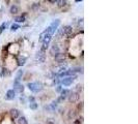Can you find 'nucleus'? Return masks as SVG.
Listing matches in <instances>:
<instances>
[{
    "label": "nucleus",
    "instance_id": "nucleus-4",
    "mask_svg": "<svg viewBox=\"0 0 138 124\" xmlns=\"http://www.w3.org/2000/svg\"><path fill=\"white\" fill-rule=\"evenodd\" d=\"M68 100L71 101V103H76V101H78L79 97H80V93L76 92V91H73V92H70V94H68Z\"/></svg>",
    "mask_w": 138,
    "mask_h": 124
},
{
    "label": "nucleus",
    "instance_id": "nucleus-23",
    "mask_svg": "<svg viewBox=\"0 0 138 124\" xmlns=\"http://www.w3.org/2000/svg\"><path fill=\"white\" fill-rule=\"evenodd\" d=\"M38 7H40V3H36L33 6H32V9H37Z\"/></svg>",
    "mask_w": 138,
    "mask_h": 124
},
{
    "label": "nucleus",
    "instance_id": "nucleus-11",
    "mask_svg": "<svg viewBox=\"0 0 138 124\" xmlns=\"http://www.w3.org/2000/svg\"><path fill=\"white\" fill-rule=\"evenodd\" d=\"M70 90H67V89H63L62 91H61V95H60V97L58 98V100L57 101H62V100H64L67 96H68V94H70Z\"/></svg>",
    "mask_w": 138,
    "mask_h": 124
},
{
    "label": "nucleus",
    "instance_id": "nucleus-26",
    "mask_svg": "<svg viewBox=\"0 0 138 124\" xmlns=\"http://www.w3.org/2000/svg\"><path fill=\"white\" fill-rule=\"evenodd\" d=\"M48 1H49L50 3H52V4H55V3L57 2V0H48Z\"/></svg>",
    "mask_w": 138,
    "mask_h": 124
},
{
    "label": "nucleus",
    "instance_id": "nucleus-15",
    "mask_svg": "<svg viewBox=\"0 0 138 124\" xmlns=\"http://www.w3.org/2000/svg\"><path fill=\"white\" fill-rule=\"evenodd\" d=\"M15 21L18 22V23H23V22H25V16H19V17H16V18H15Z\"/></svg>",
    "mask_w": 138,
    "mask_h": 124
},
{
    "label": "nucleus",
    "instance_id": "nucleus-19",
    "mask_svg": "<svg viewBox=\"0 0 138 124\" xmlns=\"http://www.w3.org/2000/svg\"><path fill=\"white\" fill-rule=\"evenodd\" d=\"M19 28H20V26L18 24H13V25H11V27H10V30L14 32V31H17Z\"/></svg>",
    "mask_w": 138,
    "mask_h": 124
},
{
    "label": "nucleus",
    "instance_id": "nucleus-22",
    "mask_svg": "<svg viewBox=\"0 0 138 124\" xmlns=\"http://www.w3.org/2000/svg\"><path fill=\"white\" fill-rule=\"evenodd\" d=\"M5 28H6V23H3L1 26H0V33H2Z\"/></svg>",
    "mask_w": 138,
    "mask_h": 124
},
{
    "label": "nucleus",
    "instance_id": "nucleus-2",
    "mask_svg": "<svg viewBox=\"0 0 138 124\" xmlns=\"http://www.w3.org/2000/svg\"><path fill=\"white\" fill-rule=\"evenodd\" d=\"M75 79H76V76L65 77V78H63V79H62V80H61L60 82H61V84H62L63 86H70V85H72V83L75 81Z\"/></svg>",
    "mask_w": 138,
    "mask_h": 124
},
{
    "label": "nucleus",
    "instance_id": "nucleus-27",
    "mask_svg": "<svg viewBox=\"0 0 138 124\" xmlns=\"http://www.w3.org/2000/svg\"><path fill=\"white\" fill-rule=\"evenodd\" d=\"M82 107H83V104H82V103H80V105H78V109H80V108L82 109Z\"/></svg>",
    "mask_w": 138,
    "mask_h": 124
},
{
    "label": "nucleus",
    "instance_id": "nucleus-13",
    "mask_svg": "<svg viewBox=\"0 0 138 124\" xmlns=\"http://www.w3.org/2000/svg\"><path fill=\"white\" fill-rule=\"evenodd\" d=\"M9 13L10 14H13V15H15V14H17V13H19V6H17V5H11L10 6V8H9Z\"/></svg>",
    "mask_w": 138,
    "mask_h": 124
},
{
    "label": "nucleus",
    "instance_id": "nucleus-28",
    "mask_svg": "<svg viewBox=\"0 0 138 124\" xmlns=\"http://www.w3.org/2000/svg\"><path fill=\"white\" fill-rule=\"evenodd\" d=\"M75 1H76V2H79V1H82V0H75Z\"/></svg>",
    "mask_w": 138,
    "mask_h": 124
},
{
    "label": "nucleus",
    "instance_id": "nucleus-12",
    "mask_svg": "<svg viewBox=\"0 0 138 124\" xmlns=\"http://www.w3.org/2000/svg\"><path fill=\"white\" fill-rule=\"evenodd\" d=\"M10 116L13 119H17L21 116V112L17 109H13V110H10Z\"/></svg>",
    "mask_w": 138,
    "mask_h": 124
},
{
    "label": "nucleus",
    "instance_id": "nucleus-3",
    "mask_svg": "<svg viewBox=\"0 0 138 124\" xmlns=\"http://www.w3.org/2000/svg\"><path fill=\"white\" fill-rule=\"evenodd\" d=\"M13 90L15 92H17V93H23V92H24V86H23L21 83H19V81H15Z\"/></svg>",
    "mask_w": 138,
    "mask_h": 124
},
{
    "label": "nucleus",
    "instance_id": "nucleus-17",
    "mask_svg": "<svg viewBox=\"0 0 138 124\" xmlns=\"http://www.w3.org/2000/svg\"><path fill=\"white\" fill-rule=\"evenodd\" d=\"M25 61H26V58H20L19 60H18V64H19V66H23L25 64Z\"/></svg>",
    "mask_w": 138,
    "mask_h": 124
},
{
    "label": "nucleus",
    "instance_id": "nucleus-25",
    "mask_svg": "<svg viewBox=\"0 0 138 124\" xmlns=\"http://www.w3.org/2000/svg\"><path fill=\"white\" fill-rule=\"evenodd\" d=\"M46 124H54V123L52 122V120H51V119H48V120H47V122H46Z\"/></svg>",
    "mask_w": 138,
    "mask_h": 124
},
{
    "label": "nucleus",
    "instance_id": "nucleus-9",
    "mask_svg": "<svg viewBox=\"0 0 138 124\" xmlns=\"http://www.w3.org/2000/svg\"><path fill=\"white\" fill-rule=\"evenodd\" d=\"M54 57H55V61L58 63H62L65 60V55L63 53H58L57 55H55Z\"/></svg>",
    "mask_w": 138,
    "mask_h": 124
},
{
    "label": "nucleus",
    "instance_id": "nucleus-21",
    "mask_svg": "<svg viewBox=\"0 0 138 124\" xmlns=\"http://www.w3.org/2000/svg\"><path fill=\"white\" fill-rule=\"evenodd\" d=\"M74 117H75V112L70 111V113H68V119H73Z\"/></svg>",
    "mask_w": 138,
    "mask_h": 124
},
{
    "label": "nucleus",
    "instance_id": "nucleus-16",
    "mask_svg": "<svg viewBox=\"0 0 138 124\" xmlns=\"http://www.w3.org/2000/svg\"><path fill=\"white\" fill-rule=\"evenodd\" d=\"M57 5H58V7H63L66 3V0H57Z\"/></svg>",
    "mask_w": 138,
    "mask_h": 124
},
{
    "label": "nucleus",
    "instance_id": "nucleus-6",
    "mask_svg": "<svg viewBox=\"0 0 138 124\" xmlns=\"http://www.w3.org/2000/svg\"><path fill=\"white\" fill-rule=\"evenodd\" d=\"M60 78H65V77H71V76H75V70L74 69H68L65 71H62L58 75Z\"/></svg>",
    "mask_w": 138,
    "mask_h": 124
},
{
    "label": "nucleus",
    "instance_id": "nucleus-1",
    "mask_svg": "<svg viewBox=\"0 0 138 124\" xmlns=\"http://www.w3.org/2000/svg\"><path fill=\"white\" fill-rule=\"evenodd\" d=\"M27 87L30 91L34 92V93H39L43 90V84L40 82H32V83H28Z\"/></svg>",
    "mask_w": 138,
    "mask_h": 124
},
{
    "label": "nucleus",
    "instance_id": "nucleus-7",
    "mask_svg": "<svg viewBox=\"0 0 138 124\" xmlns=\"http://www.w3.org/2000/svg\"><path fill=\"white\" fill-rule=\"evenodd\" d=\"M45 52H43V51H39L38 53H37V55H36V59H37V61H39L40 63H43L44 61H45V54H44Z\"/></svg>",
    "mask_w": 138,
    "mask_h": 124
},
{
    "label": "nucleus",
    "instance_id": "nucleus-14",
    "mask_svg": "<svg viewBox=\"0 0 138 124\" xmlns=\"http://www.w3.org/2000/svg\"><path fill=\"white\" fill-rule=\"evenodd\" d=\"M18 124H28V121H27V119L25 118V117H19L18 118Z\"/></svg>",
    "mask_w": 138,
    "mask_h": 124
},
{
    "label": "nucleus",
    "instance_id": "nucleus-5",
    "mask_svg": "<svg viewBox=\"0 0 138 124\" xmlns=\"http://www.w3.org/2000/svg\"><path fill=\"white\" fill-rule=\"evenodd\" d=\"M15 97H16V92L13 89L8 90L5 94V99H7V100H13V99H15Z\"/></svg>",
    "mask_w": 138,
    "mask_h": 124
},
{
    "label": "nucleus",
    "instance_id": "nucleus-8",
    "mask_svg": "<svg viewBox=\"0 0 138 124\" xmlns=\"http://www.w3.org/2000/svg\"><path fill=\"white\" fill-rule=\"evenodd\" d=\"M62 30H63V34L66 35V36H71L72 33H73V28H72V26H70V25L64 26V27L62 28Z\"/></svg>",
    "mask_w": 138,
    "mask_h": 124
},
{
    "label": "nucleus",
    "instance_id": "nucleus-18",
    "mask_svg": "<svg viewBox=\"0 0 138 124\" xmlns=\"http://www.w3.org/2000/svg\"><path fill=\"white\" fill-rule=\"evenodd\" d=\"M29 107L31 110H37L38 109V104L36 103V101H33V103H30L29 104Z\"/></svg>",
    "mask_w": 138,
    "mask_h": 124
},
{
    "label": "nucleus",
    "instance_id": "nucleus-10",
    "mask_svg": "<svg viewBox=\"0 0 138 124\" xmlns=\"http://www.w3.org/2000/svg\"><path fill=\"white\" fill-rule=\"evenodd\" d=\"M58 53H60V49H59V47L57 46V44H53V46L51 47V49H50V54L52 55V56H55V55H57Z\"/></svg>",
    "mask_w": 138,
    "mask_h": 124
},
{
    "label": "nucleus",
    "instance_id": "nucleus-24",
    "mask_svg": "<svg viewBox=\"0 0 138 124\" xmlns=\"http://www.w3.org/2000/svg\"><path fill=\"white\" fill-rule=\"evenodd\" d=\"M29 100H30V103H33V101H36V98H34L33 96H30V97H29Z\"/></svg>",
    "mask_w": 138,
    "mask_h": 124
},
{
    "label": "nucleus",
    "instance_id": "nucleus-20",
    "mask_svg": "<svg viewBox=\"0 0 138 124\" xmlns=\"http://www.w3.org/2000/svg\"><path fill=\"white\" fill-rule=\"evenodd\" d=\"M22 76H23V70H19L17 73V77H16V81H19Z\"/></svg>",
    "mask_w": 138,
    "mask_h": 124
}]
</instances>
